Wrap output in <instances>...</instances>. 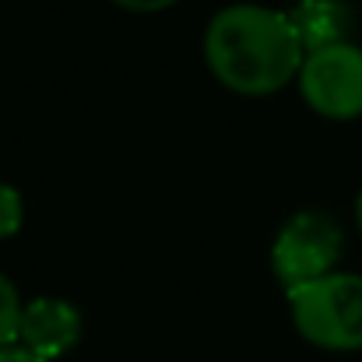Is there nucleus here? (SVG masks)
<instances>
[{
    "label": "nucleus",
    "mask_w": 362,
    "mask_h": 362,
    "mask_svg": "<svg viewBox=\"0 0 362 362\" xmlns=\"http://www.w3.org/2000/svg\"><path fill=\"white\" fill-rule=\"evenodd\" d=\"M117 7L123 11H137V14H155V11H165V7H173V4H180V0H113Z\"/></svg>",
    "instance_id": "9"
},
{
    "label": "nucleus",
    "mask_w": 362,
    "mask_h": 362,
    "mask_svg": "<svg viewBox=\"0 0 362 362\" xmlns=\"http://www.w3.org/2000/svg\"><path fill=\"white\" fill-rule=\"evenodd\" d=\"M81 331H85V320H81V310L74 303L57 299V296H39V299L25 303L18 345H25V349H32L42 359L53 362L67 356L81 341Z\"/></svg>",
    "instance_id": "5"
},
{
    "label": "nucleus",
    "mask_w": 362,
    "mask_h": 362,
    "mask_svg": "<svg viewBox=\"0 0 362 362\" xmlns=\"http://www.w3.org/2000/svg\"><path fill=\"white\" fill-rule=\"evenodd\" d=\"M356 222H359V233H362V194H359V201H356Z\"/></svg>",
    "instance_id": "11"
},
{
    "label": "nucleus",
    "mask_w": 362,
    "mask_h": 362,
    "mask_svg": "<svg viewBox=\"0 0 362 362\" xmlns=\"http://www.w3.org/2000/svg\"><path fill=\"white\" fill-rule=\"evenodd\" d=\"M296 331L327 352L362 349V274L331 271L288 292Z\"/></svg>",
    "instance_id": "2"
},
{
    "label": "nucleus",
    "mask_w": 362,
    "mask_h": 362,
    "mask_svg": "<svg viewBox=\"0 0 362 362\" xmlns=\"http://www.w3.org/2000/svg\"><path fill=\"white\" fill-rule=\"evenodd\" d=\"M21 313H25V303H21L14 281L7 274H0V349L18 345V338H21Z\"/></svg>",
    "instance_id": "7"
},
{
    "label": "nucleus",
    "mask_w": 362,
    "mask_h": 362,
    "mask_svg": "<svg viewBox=\"0 0 362 362\" xmlns=\"http://www.w3.org/2000/svg\"><path fill=\"white\" fill-rule=\"evenodd\" d=\"M25 222V204L21 194L11 183H0V240H11Z\"/></svg>",
    "instance_id": "8"
},
{
    "label": "nucleus",
    "mask_w": 362,
    "mask_h": 362,
    "mask_svg": "<svg viewBox=\"0 0 362 362\" xmlns=\"http://www.w3.org/2000/svg\"><path fill=\"white\" fill-rule=\"evenodd\" d=\"M306 53L334 46V42H349L345 28H349V7L341 0H299L288 11Z\"/></svg>",
    "instance_id": "6"
},
{
    "label": "nucleus",
    "mask_w": 362,
    "mask_h": 362,
    "mask_svg": "<svg viewBox=\"0 0 362 362\" xmlns=\"http://www.w3.org/2000/svg\"><path fill=\"white\" fill-rule=\"evenodd\" d=\"M0 362H49V359H42L39 352H32L25 345H7V349H0Z\"/></svg>",
    "instance_id": "10"
},
{
    "label": "nucleus",
    "mask_w": 362,
    "mask_h": 362,
    "mask_svg": "<svg viewBox=\"0 0 362 362\" xmlns=\"http://www.w3.org/2000/svg\"><path fill=\"white\" fill-rule=\"evenodd\" d=\"M299 92L317 117H362V49L352 42H334L306 53L299 71Z\"/></svg>",
    "instance_id": "4"
},
{
    "label": "nucleus",
    "mask_w": 362,
    "mask_h": 362,
    "mask_svg": "<svg viewBox=\"0 0 362 362\" xmlns=\"http://www.w3.org/2000/svg\"><path fill=\"white\" fill-rule=\"evenodd\" d=\"M204 60L236 95H274L299 78L306 46L285 11L233 4L211 18L204 32Z\"/></svg>",
    "instance_id": "1"
},
{
    "label": "nucleus",
    "mask_w": 362,
    "mask_h": 362,
    "mask_svg": "<svg viewBox=\"0 0 362 362\" xmlns=\"http://www.w3.org/2000/svg\"><path fill=\"white\" fill-rule=\"evenodd\" d=\"M341 226L327 211H299L292 215L271 246V271L285 285V292L310 285L334 271L341 257Z\"/></svg>",
    "instance_id": "3"
}]
</instances>
